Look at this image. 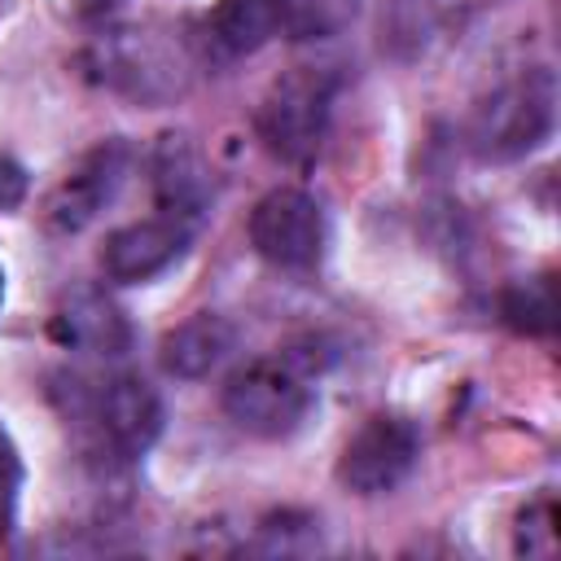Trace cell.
<instances>
[{
  "label": "cell",
  "instance_id": "1",
  "mask_svg": "<svg viewBox=\"0 0 561 561\" xmlns=\"http://www.w3.org/2000/svg\"><path fill=\"white\" fill-rule=\"evenodd\" d=\"M83 66L101 88L123 92L140 105H162L188 88V53L158 26H123L96 35L83 53Z\"/></svg>",
  "mask_w": 561,
  "mask_h": 561
},
{
  "label": "cell",
  "instance_id": "2",
  "mask_svg": "<svg viewBox=\"0 0 561 561\" xmlns=\"http://www.w3.org/2000/svg\"><path fill=\"white\" fill-rule=\"evenodd\" d=\"M552 123H557L552 70L530 66V70H517L513 79L495 83L478 101V110L469 118V145L486 162H517L552 136Z\"/></svg>",
  "mask_w": 561,
  "mask_h": 561
},
{
  "label": "cell",
  "instance_id": "3",
  "mask_svg": "<svg viewBox=\"0 0 561 561\" xmlns=\"http://www.w3.org/2000/svg\"><path fill=\"white\" fill-rule=\"evenodd\" d=\"M333 110V79L316 66L280 75L259 105V140L280 162H311L324 145Z\"/></svg>",
  "mask_w": 561,
  "mask_h": 561
},
{
  "label": "cell",
  "instance_id": "4",
  "mask_svg": "<svg viewBox=\"0 0 561 561\" xmlns=\"http://www.w3.org/2000/svg\"><path fill=\"white\" fill-rule=\"evenodd\" d=\"M224 412L254 438H285L311 412V386L285 359H250L224 386Z\"/></svg>",
  "mask_w": 561,
  "mask_h": 561
},
{
  "label": "cell",
  "instance_id": "5",
  "mask_svg": "<svg viewBox=\"0 0 561 561\" xmlns=\"http://www.w3.org/2000/svg\"><path fill=\"white\" fill-rule=\"evenodd\" d=\"M250 245L280 272H311L324 254V210L302 188H272L250 210Z\"/></svg>",
  "mask_w": 561,
  "mask_h": 561
},
{
  "label": "cell",
  "instance_id": "6",
  "mask_svg": "<svg viewBox=\"0 0 561 561\" xmlns=\"http://www.w3.org/2000/svg\"><path fill=\"white\" fill-rule=\"evenodd\" d=\"M421 456V434L408 416L377 412L368 416L337 456V482L351 495H386L394 491Z\"/></svg>",
  "mask_w": 561,
  "mask_h": 561
},
{
  "label": "cell",
  "instance_id": "7",
  "mask_svg": "<svg viewBox=\"0 0 561 561\" xmlns=\"http://www.w3.org/2000/svg\"><path fill=\"white\" fill-rule=\"evenodd\" d=\"M127 162H131V153L123 140H101L88 153H79L66 167V175L53 184V193L44 197V224L61 237L83 232L114 202V193L127 175Z\"/></svg>",
  "mask_w": 561,
  "mask_h": 561
},
{
  "label": "cell",
  "instance_id": "8",
  "mask_svg": "<svg viewBox=\"0 0 561 561\" xmlns=\"http://www.w3.org/2000/svg\"><path fill=\"white\" fill-rule=\"evenodd\" d=\"M188 241H193V224L162 210L153 219H136V224L110 232L105 250H101V267L118 285H145V280L162 276L171 263H180Z\"/></svg>",
  "mask_w": 561,
  "mask_h": 561
},
{
  "label": "cell",
  "instance_id": "9",
  "mask_svg": "<svg viewBox=\"0 0 561 561\" xmlns=\"http://www.w3.org/2000/svg\"><path fill=\"white\" fill-rule=\"evenodd\" d=\"M162 399L145 377H114L96 394V425L118 456H145L162 434Z\"/></svg>",
  "mask_w": 561,
  "mask_h": 561
},
{
  "label": "cell",
  "instance_id": "10",
  "mask_svg": "<svg viewBox=\"0 0 561 561\" xmlns=\"http://www.w3.org/2000/svg\"><path fill=\"white\" fill-rule=\"evenodd\" d=\"M53 333H57L61 346L83 351V355H101V359L127 355V346H131V324H127V316L118 311V302H110V298L96 294V289L70 294V298L57 307V316H53Z\"/></svg>",
  "mask_w": 561,
  "mask_h": 561
},
{
  "label": "cell",
  "instance_id": "11",
  "mask_svg": "<svg viewBox=\"0 0 561 561\" xmlns=\"http://www.w3.org/2000/svg\"><path fill=\"white\" fill-rule=\"evenodd\" d=\"M289 22V0H219L206 18V44L219 57H250Z\"/></svg>",
  "mask_w": 561,
  "mask_h": 561
},
{
  "label": "cell",
  "instance_id": "12",
  "mask_svg": "<svg viewBox=\"0 0 561 561\" xmlns=\"http://www.w3.org/2000/svg\"><path fill=\"white\" fill-rule=\"evenodd\" d=\"M232 342H237V333L224 316L197 311L184 324L167 329V337L158 346V364H162V373H171L180 381H197L210 368H219V359L232 351Z\"/></svg>",
  "mask_w": 561,
  "mask_h": 561
},
{
  "label": "cell",
  "instance_id": "13",
  "mask_svg": "<svg viewBox=\"0 0 561 561\" xmlns=\"http://www.w3.org/2000/svg\"><path fill=\"white\" fill-rule=\"evenodd\" d=\"M153 188H158V206L167 215H180V219L197 224V215L206 210V202H210V171H206L202 153L184 136H167L158 145Z\"/></svg>",
  "mask_w": 561,
  "mask_h": 561
},
{
  "label": "cell",
  "instance_id": "14",
  "mask_svg": "<svg viewBox=\"0 0 561 561\" xmlns=\"http://www.w3.org/2000/svg\"><path fill=\"white\" fill-rule=\"evenodd\" d=\"M552 276H526V280H513L504 294H500V316L508 329L517 333H530V337H548L552 333Z\"/></svg>",
  "mask_w": 561,
  "mask_h": 561
},
{
  "label": "cell",
  "instance_id": "15",
  "mask_svg": "<svg viewBox=\"0 0 561 561\" xmlns=\"http://www.w3.org/2000/svg\"><path fill=\"white\" fill-rule=\"evenodd\" d=\"M513 548L526 552V557H548L557 552V508L552 500H535L517 513V526H513Z\"/></svg>",
  "mask_w": 561,
  "mask_h": 561
},
{
  "label": "cell",
  "instance_id": "16",
  "mask_svg": "<svg viewBox=\"0 0 561 561\" xmlns=\"http://www.w3.org/2000/svg\"><path fill=\"white\" fill-rule=\"evenodd\" d=\"M18 486H22V460H18L13 438H9L4 425H0V543H4V535H9V526H13Z\"/></svg>",
  "mask_w": 561,
  "mask_h": 561
},
{
  "label": "cell",
  "instance_id": "17",
  "mask_svg": "<svg viewBox=\"0 0 561 561\" xmlns=\"http://www.w3.org/2000/svg\"><path fill=\"white\" fill-rule=\"evenodd\" d=\"M26 197V171L0 153V210H13Z\"/></svg>",
  "mask_w": 561,
  "mask_h": 561
},
{
  "label": "cell",
  "instance_id": "18",
  "mask_svg": "<svg viewBox=\"0 0 561 561\" xmlns=\"http://www.w3.org/2000/svg\"><path fill=\"white\" fill-rule=\"evenodd\" d=\"M110 4H114V0H88V9H92V13H101V9H110Z\"/></svg>",
  "mask_w": 561,
  "mask_h": 561
},
{
  "label": "cell",
  "instance_id": "19",
  "mask_svg": "<svg viewBox=\"0 0 561 561\" xmlns=\"http://www.w3.org/2000/svg\"><path fill=\"white\" fill-rule=\"evenodd\" d=\"M0 298H4V267H0Z\"/></svg>",
  "mask_w": 561,
  "mask_h": 561
}]
</instances>
